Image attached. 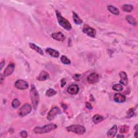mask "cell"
<instances>
[{
	"label": "cell",
	"instance_id": "cell-24",
	"mask_svg": "<svg viewBox=\"0 0 138 138\" xmlns=\"http://www.w3.org/2000/svg\"><path fill=\"white\" fill-rule=\"evenodd\" d=\"M56 93H57V92L55 90L52 89H50L47 91L45 94H46V96L48 97H52V96H55V94H56Z\"/></svg>",
	"mask_w": 138,
	"mask_h": 138
},
{
	"label": "cell",
	"instance_id": "cell-20",
	"mask_svg": "<svg viewBox=\"0 0 138 138\" xmlns=\"http://www.w3.org/2000/svg\"><path fill=\"white\" fill-rule=\"evenodd\" d=\"M108 10L110 11L112 14L115 15H118L119 14V11L118 9L113 5H108L107 6Z\"/></svg>",
	"mask_w": 138,
	"mask_h": 138
},
{
	"label": "cell",
	"instance_id": "cell-32",
	"mask_svg": "<svg viewBox=\"0 0 138 138\" xmlns=\"http://www.w3.org/2000/svg\"><path fill=\"white\" fill-rule=\"evenodd\" d=\"M4 77H5L3 75H2V74L1 75V84H2V83L3 82V81L4 80Z\"/></svg>",
	"mask_w": 138,
	"mask_h": 138
},
{
	"label": "cell",
	"instance_id": "cell-33",
	"mask_svg": "<svg viewBox=\"0 0 138 138\" xmlns=\"http://www.w3.org/2000/svg\"><path fill=\"white\" fill-rule=\"evenodd\" d=\"M4 64H5V61H3L1 63V65H1V70L3 68V67L4 66Z\"/></svg>",
	"mask_w": 138,
	"mask_h": 138
},
{
	"label": "cell",
	"instance_id": "cell-2",
	"mask_svg": "<svg viewBox=\"0 0 138 138\" xmlns=\"http://www.w3.org/2000/svg\"><path fill=\"white\" fill-rule=\"evenodd\" d=\"M30 96L31 99V102L34 109L37 108L40 101L39 94L34 85H32L30 91Z\"/></svg>",
	"mask_w": 138,
	"mask_h": 138
},
{
	"label": "cell",
	"instance_id": "cell-34",
	"mask_svg": "<svg viewBox=\"0 0 138 138\" xmlns=\"http://www.w3.org/2000/svg\"><path fill=\"white\" fill-rule=\"evenodd\" d=\"M135 137H137L138 135H137V129H136V132L135 133Z\"/></svg>",
	"mask_w": 138,
	"mask_h": 138
},
{
	"label": "cell",
	"instance_id": "cell-26",
	"mask_svg": "<svg viewBox=\"0 0 138 138\" xmlns=\"http://www.w3.org/2000/svg\"><path fill=\"white\" fill-rule=\"evenodd\" d=\"M61 62L64 64L66 65H69L71 64V61L69 59H68L67 56H62L61 58Z\"/></svg>",
	"mask_w": 138,
	"mask_h": 138
},
{
	"label": "cell",
	"instance_id": "cell-31",
	"mask_svg": "<svg viewBox=\"0 0 138 138\" xmlns=\"http://www.w3.org/2000/svg\"><path fill=\"white\" fill-rule=\"evenodd\" d=\"M65 85H66V81H65V79H62L61 80V86H62V87H64V86H65Z\"/></svg>",
	"mask_w": 138,
	"mask_h": 138
},
{
	"label": "cell",
	"instance_id": "cell-17",
	"mask_svg": "<svg viewBox=\"0 0 138 138\" xmlns=\"http://www.w3.org/2000/svg\"><path fill=\"white\" fill-rule=\"evenodd\" d=\"M117 132V125H114L110 130H108L107 135L109 137H113L115 136Z\"/></svg>",
	"mask_w": 138,
	"mask_h": 138
},
{
	"label": "cell",
	"instance_id": "cell-18",
	"mask_svg": "<svg viewBox=\"0 0 138 138\" xmlns=\"http://www.w3.org/2000/svg\"><path fill=\"white\" fill-rule=\"evenodd\" d=\"M29 46L32 49L35 50V51H36L37 53L40 54V55H44V53H43V50H42V49L41 48H40L39 47L36 45V44H34V43H29Z\"/></svg>",
	"mask_w": 138,
	"mask_h": 138
},
{
	"label": "cell",
	"instance_id": "cell-29",
	"mask_svg": "<svg viewBox=\"0 0 138 138\" xmlns=\"http://www.w3.org/2000/svg\"><path fill=\"white\" fill-rule=\"evenodd\" d=\"M20 135L22 137H23V138L27 137H28V132L25 131V130H23V131H22L20 133Z\"/></svg>",
	"mask_w": 138,
	"mask_h": 138
},
{
	"label": "cell",
	"instance_id": "cell-14",
	"mask_svg": "<svg viewBox=\"0 0 138 138\" xmlns=\"http://www.w3.org/2000/svg\"><path fill=\"white\" fill-rule=\"evenodd\" d=\"M119 76L120 77V83L124 85H127L128 84V78L126 72L123 71L120 72Z\"/></svg>",
	"mask_w": 138,
	"mask_h": 138
},
{
	"label": "cell",
	"instance_id": "cell-6",
	"mask_svg": "<svg viewBox=\"0 0 138 138\" xmlns=\"http://www.w3.org/2000/svg\"><path fill=\"white\" fill-rule=\"evenodd\" d=\"M31 106L29 104H25L20 108L18 111V114L20 117H24V116L29 114L31 112Z\"/></svg>",
	"mask_w": 138,
	"mask_h": 138
},
{
	"label": "cell",
	"instance_id": "cell-9",
	"mask_svg": "<svg viewBox=\"0 0 138 138\" xmlns=\"http://www.w3.org/2000/svg\"><path fill=\"white\" fill-rule=\"evenodd\" d=\"M79 90V86L76 84L71 85L68 87L67 89L68 93L71 94V95H76V94H77L78 93Z\"/></svg>",
	"mask_w": 138,
	"mask_h": 138
},
{
	"label": "cell",
	"instance_id": "cell-35",
	"mask_svg": "<svg viewBox=\"0 0 138 138\" xmlns=\"http://www.w3.org/2000/svg\"><path fill=\"white\" fill-rule=\"evenodd\" d=\"M117 137H124L125 136H123V135H118V136H117Z\"/></svg>",
	"mask_w": 138,
	"mask_h": 138
},
{
	"label": "cell",
	"instance_id": "cell-23",
	"mask_svg": "<svg viewBox=\"0 0 138 138\" xmlns=\"http://www.w3.org/2000/svg\"><path fill=\"white\" fill-rule=\"evenodd\" d=\"M122 9L125 12H130L134 9V7L130 4H124L122 6Z\"/></svg>",
	"mask_w": 138,
	"mask_h": 138
},
{
	"label": "cell",
	"instance_id": "cell-12",
	"mask_svg": "<svg viewBox=\"0 0 138 138\" xmlns=\"http://www.w3.org/2000/svg\"><path fill=\"white\" fill-rule=\"evenodd\" d=\"M52 37L58 41L60 42H63L65 40V36L63 33L61 32H55L52 34L51 35Z\"/></svg>",
	"mask_w": 138,
	"mask_h": 138
},
{
	"label": "cell",
	"instance_id": "cell-7",
	"mask_svg": "<svg viewBox=\"0 0 138 138\" xmlns=\"http://www.w3.org/2000/svg\"><path fill=\"white\" fill-rule=\"evenodd\" d=\"M83 32L86 34V35H88L90 37H95L96 35V31L94 29L89 27L88 25H85L83 29Z\"/></svg>",
	"mask_w": 138,
	"mask_h": 138
},
{
	"label": "cell",
	"instance_id": "cell-13",
	"mask_svg": "<svg viewBox=\"0 0 138 138\" xmlns=\"http://www.w3.org/2000/svg\"><path fill=\"white\" fill-rule=\"evenodd\" d=\"M114 100L115 102L122 103L126 101V97L120 93H116L114 96Z\"/></svg>",
	"mask_w": 138,
	"mask_h": 138
},
{
	"label": "cell",
	"instance_id": "cell-16",
	"mask_svg": "<svg viewBox=\"0 0 138 138\" xmlns=\"http://www.w3.org/2000/svg\"><path fill=\"white\" fill-rule=\"evenodd\" d=\"M45 51H46L47 53L49 54L51 56H52L53 57L58 58L60 56V53L58 52V51H57L53 49L48 48L46 49Z\"/></svg>",
	"mask_w": 138,
	"mask_h": 138
},
{
	"label": "cell",
	"instance_id": "cell-19",
	"mask_svg": "<svg viewBox=\"0 0 138 138\" xmlns=\"http://www.w3.org/2000/svg\"><path fill=\"white\" fill-rule=\"evenodd\" d=\"M103 120H104V117H103V116H101L99 114L94 115L92 118L93 122L94 123H96V124H97V123L101 122Z\"/></svg>",
	"mask_w": 138,
	"mask_h": 138
},
{
	"label": "cell",
	"instance_id": "cell-27",
	"mask_svg": "<svg viewBox=\"0 0 138 138\" xmlns=\"http://www.w3.org/2000/svg\"><path fill=\"white\" fill-rule=\"evenodd\" d=\"M20 102L17 99H14L13 101H12V104H11V105H12V107L14 108H17V107H18L20 105Z\"/></svg>",
	"mask_w": 138,
	"mask_h": 138
},
{
	"label": "cell",
	"instance_id": "cell-22",
	"mask_svg": "<svg viewBox=\"0 0 138 138\" xmlns=\"http://www.w3.org/2000/svg\"><path fill=\"white\" fill-rule=\"evenodd\" d=\"M73 20L76 24H81L83 23V21L79 17L77 14L75 12H73Z\"/></svg>",
	"mask_w": 138,
	"mask_h": 138
},
{
	"label": "cell",
	"instance_id": "cell-10",
	"mask_svg": "<svg viewBox=\"0 0 138 138\" xmlns=\"http://www.w3.org/2000/svg\"><path fill=\"white\" fill-rule=\"evenodd\" d=\"M14 69H15V65H14V64H10L7 66L4 71V76L5 77L11 75L14 71Z\"/></svg>",
	"mask_w": 138,
	"mask_h": 138
},
{
	"label": "cell",
	"instance_id": "cell-25",
	"mask_svg": "<svg viewBox=\"0 0 138 138\" xmlns=\"http://www.w3.org/2000/svg\"><path fill=\"white\" fill-rule=\"evenodd\" d=\"M112 89L114 91H121L123 90V86L121 84H118L114 85L113 86Z\"/></svg>",
	"mask_w": 138,
	"mask_h": 138
},
{
	"label": "cell",
	"instance_id": "cell-30",
	"mask_svg": "<svg viewBox=\"0 0 138 138\" xmlns=\"http://www.w3.org/2000/svg\"><path fill=\"white\" fill-rule=\"evenodd\" d=\"M85 105H86V108H88V109H89V110H91V109H92V105H91V104H90L89 102H86Z\"/></svg>",
	"mask_w": 138,
	"mask_h": 138
},
{
	"label": "cell",
	"instance_id": "cell-8",
	"mask_svg": "<svg viewBox=\"0 0 138 138\" xmlns=\"http://www.w3.org/2000/svg\"><path fill=\"white\" fill-rule=\"evenodd\" d=\"M15 86L17 89L23 90L27 89L28 88L29 84L27 82L23 81V80L19 79L16 82L15 84Z\"/></svg>",
	"mask_w": 138,
	"mask_h": 138
},
{
	"label": "cell",
	"instance_id": "cell-11",
	"mask_svg": "<svg viewBox=\"0 0 138 138\" xmlns=\"http://www.w3.org/2000/svg\"><path fill=\"white\" fill-rule=\"evenodd\" d=\"M99 79V75L96 73H92L88 76L87 78L88 82L90 84H94L98 82Z\"/></svg>",
	"mask_w": 138,
	"mask_h": 138
},
{
	"label": "cell",
	"instance_id": "cell-3",
	"mask_svg": "<svg viewBox=\"0 0 138 138\" xmlns=\"http://www.w3.org/2000/svg\"><path fill=\"white\" fill-rule=\"evenodd\" d=\"M56 14L59 24L63 28H64L65 29L67 30H71L72 25L69 22L66 18H65L64 17H63L58 11H56Z\"/></svg>",
	"mask_w": 138,
	"mask_h": 138
},
{
	"label": "cell",
	"instance_id": "cell-21",
	"mask_svg": "<svg viewBox=\"0 0 138 138\" xmlns=\"http://www.w3.org/2000/svg\"><path fill=\"white\" fill-rule=\"evenodd\" d=\"M126 21L128 22L133 26H136L137 24L136 23V19L131 15H127L126 16Z\"/></svg>",
	"mask_w": 138,
	"mask_h": 138
},
{
	"label": "cell",
	"instance_id": "cell-4",
	"mask_svg": "<svg viewBox=\"0 0 138 138\" xmlns=\"http://www.w3.org/2000/svg\"><path fill=\"white\" fill-rule=\"evenodd\" d=\"M68 132H73L77 134H83L86 132L85 128L80 125H72L67 127Z\"/></svg>",
	"mask_w": 138,
	"mask_h": 138
},
{
	"label": "cell",
	"instance_id": "cell-5",
	"mask_svg": "<svg viewBox=\"0 0 138 138\" xmlns=\"http://www.w3.org/2000/svg\"><path fill=\"white\" fill-rule=\"evenodd\" d=\"M61 111L59 107H54L49 112L47 115V119L49 121L53 120L58 115L61 114Z\"/></svg>",
	"mask_w": 138,
	"mask_h": 138
},
{
	"label": "cell",
	"instance_id": "cell-28",
	"mask_svg": "<svg viewBox=\"0 0 138 138\" xmlns=\"http://www.w3.org/2000/svg\"><path fill=\"white\" fill-rule=\"evenodd\" d=\"M129 130V127L127 125H123L120 127V132L121 133H126Z\"/></svg>",
	"mask_w": 138,
	"mask_h": 138
},
{
	"label": "cell",
	"instance_id": "cell-1",
	"mask_svg": "<svg viewBox=\"0 0 138 138\" xmlns=\"http://www.w3.org/2000/svg\"><path fill=\"white\" fill-rule=\"evenodd\" d=\"M57 127V126L56 125L50 123V124L46 125L43 127H36L34 129V132L35 133L37 134H45L52 131L56 129Z\"/></svg>",
	"mask_w": 138,
	"mask_h": 138
},
{
	"label": "cell",
	"instance_id": "cell-15",
	"mask_svg": "<svg viewBox=\"0 0 138 138\" xmlns=\"http://www.w3.org/2000/svg\"><path fill=\"white\" fill-rule=\"evenodd\" d=\"M50 78V76L48 72L45 71H42L37 77V79L39 81H45Z\"/></svg>",
	"mask_w": 138,
	"mask_h": 138
}]
</instances>
